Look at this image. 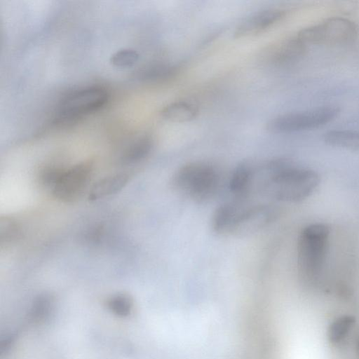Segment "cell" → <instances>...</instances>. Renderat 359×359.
<instances>
[{
	"label": "cell",
	"instance_id": "6da1fadb",
	"mask_svg": "<svg viewBox=\"0 0 359 359\" xmlns=\"http://www.w3.org/2000/svg\"><path fill=\"white\" fill-rule=\"evenodd\" d=\"M258 191L277 201L298 203L311 195L320 184L314 170L285 158L272 159L259 170L255 169Z\"/></svg>",
	"mask_w": 359,
	"mask_h": 359
},
{
	"label": "cell",
	"instance_id": "7a4b0ae2",
	"mask_svg": "<svg viewBox=\"0 0 359 359\" xmlns=\"http://www.w3.org/2000/svg\"><path fill=\"white\" fill-rule=\"evenodd\" d=\"M278 215L276 207L237 199L219 206L212 218L214 231L223 235L244 236L259 231Z\"/></svg>",
	"mask_w": 359,
	"mask_h": 359
},
{
	"label": "cell",
	"instance_id": "3957f363",
	"mask_svg": "<svg viewBox=\"0 0 359 359\" xmlns=\"http://www.w3.org/2000/svg\"><path fill=\"white\" fill-rule=\"evenodd\" d=\"M172 187L180 194L196 202H205L217 192L220 175L211 164L202 161L188 163L173 175Z\"/></svg>",
	"mask_w": 359,
	"mask_h": 359
},
{
	"label": "cell",
	"instance_id": "277c9868",
	"mask_svg": "<svg viewBox=\"0 0 359 359\" xmlns=\"http://www.w3.org/2000/svg\"><path fill=\"white\" fill-rule=\"evenodd\" d=\"M329 226L320 222L305 226L297 242V266L305 280L318 278L321 271L328 245Z\"/></svg>",
	"mask_w": 359,
	"mask_h": 359
},
{
	"label": "cell",
	"instance_id": "5b68a950",
	"mask_svg": "<svg viewBox=\"0 0 359 359\" xmlns=\"http://www.w3.org/2000/svg\"><path fill=\"white\" fill-rule=\"evenodd\" d=\"M107 90L99 86H91L74 90L60 102L54 117V123L67 125L102 109L107 102Z\"/></svg>",
	"mask_w": 359,
	"mask_h": 359
},
{
	"label": "cell",
	"instance_id": "8992f818",
	"mask_svg": "<svg viewBox=\"0 0 359 359\" xmlns=\"http://www.w3.org/2000/svg\"><path fill=\"white\" fill-rule=\"evenodd\" d=\"M358 35V27L352 20L330 18L300 30L297 36L306 46H336L348 43Z\"/></svg>",
	"mask_w": 359,
	"mask_h": 359
},
{
	"label": "cell",
	"instance_id": "52a82bcc",
	"mask_svg": "<svg viewBox=\"0 0 359 359\" xmlns=\"http://www.w3.org/2000/svg\"><path fill=\"white\" fill-rule=\"evenodd\" d=\"M340 113L336 106H325L307 111L278 116L266 124L273 133H288L317 128L334 120Z\"/></svg>",
	"mask_w": 359,
	"mask_h": 359
},
{
	"label": "cell",
	"instance_id": "ba28073f",
	"mask_svg": "<svg viewBox=\"0 0 359 359\" xmlns=\"http://www.w3.org/2000/svg\"><path fill=\"white\" fill-rule=\"evenodd\" d=\"M93 164L83 162L65 168L51 189L53 196L64 202H72L81 196L90 180Z\"/></svg>",
	"mask_w": 359,
	"mask_h": 359
},
{
	"label": "cell",
	"instance_id": "9c48e42d",
	"mask_svg": "<svg viewBox=\"0 0 359 359\" xmlns=\"http://www.w3.org/2000/svg\"><path fill=\"white\" fill-rule=\"evenodd\" d=\"M285 11L270 8L259 11L245 20L236 29L235 36L242 38L259 34L279 21Z\"/></svg>",
	"mask_w": 359,
	"mask_h": 359
},
{
	"label": "cell",
	"instance_id": "30bf717a",
	"mask_svg": "<svg viewBox=\"0 0 359 359\" xmlns=\"http://www.w3.org/2000/svg\"><path fill=\"white\" fill-rule=\"evenodd\" d=\"M306 45L297 36L282 41L269 52V60L276 65H284L299 60L304 55Z\"/></svg>",
	"mask_w": 359,
	"mask_h": 359
},
{
	"label": "cell",
	"instance_id": "8fae6325",
	"mask_svg": "<svg viewBox=\"0 0 359 359\" xmlns=\"http://www.w3.org/2000/svg\"><path fill=\"white\" fill-rule=\"evenodd\" d=\"M255 168L248 163L238 164L229 182L231 193L238 200H245L252 191Z\"/></svg>",
	"mask_w": 359,
	"mask_h": 359
},
{
	"label": "cell",
	"instance_id": "7c38bea8",
	"mask_svg": "<svg viewBox=\"0 0 359 359\" xmlns=\"http://www.w3.org/2000/svg\"><path fill=\"white\" fill-rule=\"evenodd\" d=\"M129 179V174L125 172L104 177L93 185L88 194V198L95 201L115 194L127 184Z\"/></svg>",
	"mask_w": 359,
	"mask_h": 359
},
{
	"label": "cell",
	"instance_id": "4fadbf2b",
	"mask_svg": "<svg viewBox=\"0 0 359 359\" xmlns=\"http://www.w3.org/2000/svg\"><path fill=\"white\" fill-rule=\"evenodd\" d=\"M196 106L185 101L172 102L161 111V116L174 123H184L194 120L198 115Z\"/></svg>",
	"mask_w": 359,
	"mask_h": 359
},
{
	"label": "cell",
	"instance_id": "5bb4252c",
	"mask_svg": "<svg viewBox=\"0 0 359 359\" xmlns=\"http://www.w3.org/2000/svg\"><path fill=\"white\" fill-rule=\"evenodd\" d=\"M323 140L334 147L359 151V131L330 130L324 134Z\"/></svg>",
	"mask_w": 359,
	"mask_h": 359
},
{
	"label": "cell",
	"instance_id": "9a60e30c",
	"mask_svg": "<svg viewBox=\"0 0 359 359\" xmlns=\"http://www.w3.org/2000/svg\"><path fill=\"white\" fill-rule=\"evenodd\" d=\"M153 142L150 137L141 136L132 142L123 153L121 160L125 163H135L144 159L151 152Z\"/></svg>",
	"mask_w": 359,
	"mask_h": 359
},
{
	"label": "cell",
	"instance_id": "2e32d148",
	"mask_svg": "<svg viewBox=\"0 0 359 359\" xmlns=\"http://www.w3.org/2000/svg\"><path fill=\"white\" fill-rule=\"evenodd\" d=\"M177 67L167 63L157 62L144 67L139 73L140 78L149 82L168 80L175 75Z\"/></svg>",
	"mask_w": 359,
	"mask_h": 359
},
{
	"label": "cell",
	"instance_id": "e0dca14e",
	"mask_svg": "<svg viewBox=\"0 0 359 359\" xmlns=\"http://www.w3.org/2000/svg\"><path fill=\"white\" fill-rule=\"evenodd\" d=\"M21 227L18 221L12 217L4 216L0 219V243L10 244L21 236Z\"/></svg>",
	"mask_w": 359,
	"mask_h": 359
},
{
	"label": "cell",
	"instance_id": "ac0fdd59",
	"mask_svg": "<svg viewBox=\"0 0 359 359\" xmlns=\"http://www.w3.org/2000/svg\"><path fill=\"white\" fill-rule=\"evenodd\" d=\"M107 306L115 315L126 317L130 315L133 310V300L130 295L119 293L109 299Z\"/></svg>",
	"mask_w": 359,
	"mask_h": 359
},
{
	"label": "cell",
	"instance_id": "d6986e66",
	"mask_svg": "<svg viewBox=\"0 0 359 359\" xmlns=\"http://www.w3.org/2000/svg\"><path fill=\"white\" fill-rule=\"evenodd\" d=\"M355 320L352 316H344L338 318L330 326L328 337L331 342L339 343L347 334Z\"/></svg>",
	"mask_w": 359,
	"mask_h": 359
},
{
	"label": "cell",
	"instance_id": "ffe728a7",
	"mask_svg": "<svg viewBox=\"0 0 359 359\" xmlns=\"http://www.w3.org/2000/svg\"><path fill=\"white\" fill-rule=\"evenodd\" d=\"M53 301L48 294H41L34 301L30 313L31 319L39 321L43 319L49 313Z\"/></svg>",
	"mask_w": 359,
	"mask_h": 359
},
{
	"label": "cell",
	"instance_id": "44dd1931",
	"mask_svg": "<svg viewBox=\"0 0 359 359\" xmlns=\"http://www.w3.org/2000/svg\"><path fill=\"white\" fill-rule=\"evenodd\" d=\"M139 55L135 50L125 48L118 50L111 57V63L118 67H130L138 60Z\"/></svg>",
	"mask_w": 359,
	"mask_h": 359
},
{
	"label": "cell",
	"instance_id": "7402d4cb",
	"mask_svg": "<svg viewBox=\"0 0 359 359\" xmlns=\"http://www.w3.org/2000/svg\"><path fill=\"white\" fill-rule=\"evenodd\" d=\"M358 351H359V343H358Z\"/></svg>",
	"mask_w": 359,
	"mask_h": 359
}]
</instances>
